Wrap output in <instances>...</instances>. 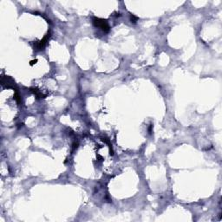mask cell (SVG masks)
I'll return each mask as SVG.
<instances>
[{
  "mask_svg": "<svg viewBox=\"0 0 222 222\" xmlns=\"http://www.w3.org/2000/svg\"><path fill=\"white\" fill-rule=\"evenodd\" d=\"M93 24L96 27L101 28L104 32H108L109 31V26L107 23V21L104 19H101L98 17H94L93 18Z\"/></svg>",
  "mask_w": 222,
  "mask_h": 222,
  "instance_id": "1",
  "label": "cell"
},
{
  "mask_svg": "<svg viewBox=\"0 0 222 222\" xmlns=\"http://www.w3.org/2000/svg\"><path fill=\"white\" fill-rule=\"evenodd\" d=\"M49 37H50V33L47 34V35H46L45 37H44L40 41V42H38V43L36 45L37 49V50H42L44 46H45V44L47 43V41H48Z\"/></svg>",
  "mask_w": 222,
  "mask_h": 222,
  "instance_id": "2",
  "label": "cell"
},
{
  "mask_svg": "<svg viewBox=\"0 0 222 222\" xmlns=\"http://www.w3.org/2000/svg\"><path fill=\"white\" fill-rule=\"evenodd\" d=\"M131 20H133V22H134V23H136V22L137 21V17H136L135 16L131 15Z\"/></svg>",
  "mask_w": 222,
  "mask_h": 222,
  "instance_id": "3",
  "label": "cell"
}]
</instances>
